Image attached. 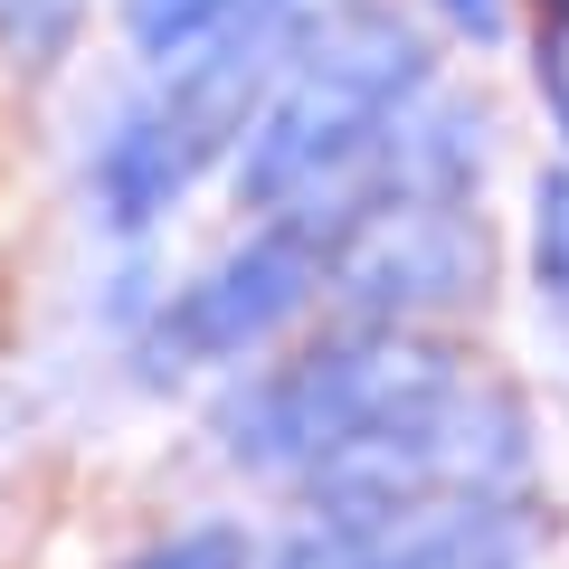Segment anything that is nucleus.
<instances>
[{
	"instance_id": "nucleus-1",
	"label": "nucleus",
	"mask_w": 569,
	"mask_h": 569,
	"mask_svg": "<svg viewBox=\"0 0 569 569\" xmlns=\"http://www.w3.org/2000/svg\"><path fill=\"white\" fill-rule=\"evenodd\" d=\"M418 86H427V48L399 20H342L323 39H305L295 48V77L276 86V104L247 123L238 190L257 209H295V200H323V190H351L361 162L389 152V133L408 123Z\"/></svg>"
},
{
	"instance_id": "nucleus-2",
	"label": "nucleus",
	"mask_w": 569,
	"mask_h": 569,
	"mask_svg": "<svg viewBox=\"0 0 569 569\" xmlns=\"http://www.w3.org/2000/svg\"><path fill=\"white\" fill-rule=\"evenodd\" d=\"M295 29H305V0H238V10L209 29V48L171 77V96L142 104V114H123V133L104 142V162H96L104 219L114 228H152L162 219V209L190 190V171L238 133L247 96L284 67Z\"/></svg>"
},
{
	"instance_id": "nucleus-3",
	"label": "nucleus",
	"mask_w": 569,
	"mask_h": 569,
	"mask_svg": "<svg viewBox=\"0 0 569 569\" xmlns=\"http://www.w3.org/2000/svg\"><path fill=\"white\" fill-rule=\"evenodd\" d=\"M512 475H522V408L447 370L389 418H370L361 437H342L332 456H313L305 485L313 512H399V503H447V493H493Z\"/></svg>"
},
{
	"instance_id": "nucleus-4",
	"label": "nucleus",
	"mask_w": 569,
	"mask_h": 569,
	"mask_svg": "<svg viewBox=\"0 0 569 569\" xmlns=\"http://www.w3.org/2000/svg\"><path fill=\"white\" fill-rule=\"evenodd\" d=\"M456 351L399 342V332H351V342H323L305 361L266 370L247 399H228L219 437L238 466L257 475H305L313 456H332L342 437H361L370 418H389L399 399H418L427 380H447Z\"/></svg>"
},
{
	"instance_id": "nucleus-5",
	"label": "nucleus",
	"mask_w": 569,
	"mask_h": 569,
	"mask_svg": "<svg viewBox=\"0 0 569 569\" xmlns=\"http://www.w3.org/2000/svg\"><path fill=\"white\" fill-rule=\"evenodd\" d=\"M323 284L361 313V323H408V313L466 305L475 284H485V228H475L447 190L370 200V209H351Z\"/></svg>"
},
{
	"instance_id": "nucleus-6",
	"label": "nucleus",
	"mask_w": 569,
	"mask_h": 569,
	"mask_svg": "<svg viewBox=\"0 0 569 569\" xmlns=\"http://www.w3.org/2000/svg\"><path fill=\"white\" fill-rule=\"evenodd\" d=\"M323 266L332 257H323V228H313V219H284V228H266V238H247L238 257H219L181 305L162 313V332H152V370L247 361L257 342H276V332L313 305Z\"/></svg>"
},
{
	"instance_id": "nucleus-7",
	"label": "nucleus",
	"mask_w": 569,
	"mask_h": 569,
	"mask_svg": "<svg viewBox=\"0 0 569 569\" xmlns=\"http://www.w3.org/2000/svg\"><path fill=\"white\" fill-rule=\"evenodd\" d=\"M276 569H522V522L493 512L485 493L399 512H323V531H305Z\"/></svg>"
},
{
	"instance_id": "nucleus-8",
	"label": "nucleus",
	"mask_w": 569,
	"mask_h": 569,
	"mask_svg": "<svg viewBox=\"0 0 569 569\" xmlns=\"http://www.w3.org/2000/svg\"><path fill=\"white\" fill-rule=\"evenodd\" d=\"M133 569H247V531H228V522L181 531L171 550H152V560H133Z\"/></svg>"
},
{
	"instance_id": "nucleus-9",
	"label": "nucleus",
	"mask_w": 569,
	"mask_h": 569,
	"mask_svg": "<svg viewBox=\"0 0 569 569\" xmlns=\"http://www.w3.org/2000/svg\"><path fill=\"white\" fill-rule=\"evenodd\" d=\"M541 284L569 295V171L541 181Z\"/></svg>"
},
{
	"instance_id": "nucleus-10",
	"label": "nucleus",
	"mask_w": 569,
	"mask_h": 569,
	"mask_svg": "<svg viewBox=\"0 0 569 569\" xmlns=\"http://www.w3.org/2000/svg\"><path fill=\"white\" fill-rule=\"evenodd\" d=\"M437 10H447L456 29H475V39H493V29H503V0H437Z\"/></svg>"
}]
</instances>
